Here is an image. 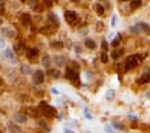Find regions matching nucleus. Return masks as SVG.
Wrapping results in <instances>:
<instances>
[{
    "instance_id": "c9c22d12",
    "label": "nucleus",
    "mask_w": 150,
    "mask_h": 133,
    "mask_svg": "<svg viewBox=\"0 0 150 133\" xmlns=\"http://www.w3.org/2000/svg\"><path fill=\"white\" fill-rule=\"evenodd\" d=\"M28 70H30L28 67H27V66H24V69H23V71H26V73H27V71H28Z\"/></svg>"
},
{
    "instance_id": "72a5a7b5",
    "label": "nucleus",
    "mask_w": 150,
    "mask_h": 133,
    "mask_svg": "<svg viewBox=\"0 0 150 133\" xmlns=\"http://www.w3.org/2000/svg\"><path fill=\"white\" fill-rule=\"evenodd\" d=\"M3 46H4V39L0 38V47H3Z\"/></svg>"
},
{
    "instance_id": "f257e3e1",
    "label": "nucleus",
    "mask_w": 150,
    "mask_h": 133,
    "mask_svg": "<svg viewBox=\"0 0 150 133\" xmlns=\"http://www.w3.org/2000/svg\"><path fill=\"white\" fill-rule=\"evenodd\" d=\"M145 58V55H141V54H133V55H129L126 58V62H125V69L126 70H131V69H135L138 65L142 62V59Z\"/></svg>"
},
{
    "instance_id": "bb28decb",
    "label": "nucleus",
    "mask_w": 150,
    "mask_h": 133,
    "mask_svg": "<svg viewBox=\"0 0 150 133\" xmlns=\"http://www.w3.org/2000/svg\"><path fill=\"white\" fill-rule=\"evenodd\" d=\"M101 60H102L103 63H107V62H109V57H107L106 53H102V55H101Z\"/></svg>"
},
{
    "instance_id": "9b49d317",
    "label": "nucleus",
    "mask_w": 150,
    "mask_h": 133,
    "mask_svg": "<svg viewBox=\"0 0 150 133\" xmlns=\"http://www.w3.org/2000/svg\"><path fill=\"white\" fill-rule=\"evenodd\" d=\"M39 54V51L36 50V48H30L28 51H27V57H28V59H34V58H36Z\"/></svg>"
},
{
    "instance_id": "ea45409f",
    "label": "nucleus",
    "mask_w": 150,
    "mask_h": 133,
    "mask_svg": "<svg viewBox=\"0 0 150 133\" xmlns=\"http://www.w3.org/2000/svg\"><path fill=\"white\" fill-rule=\"evenodd\" d=\"M147 97H150V92H149V93H147Z\"/></svg>"
},
{
    "instance_id": "9d476101",
    "label": "nucleus",
    "mask_w": 150,
    "mask_h": 133,
    "mask_svg": "<svg viewBox=\"0 0 150 133\" xmlns=\"http://www.w3.org/2000/svg\"><path fill=\"white\" fill-rule=\"evenodd\" d=\"M94 10L96 11V14H98L99 16H103V15H105V8H103L102 4H99V3L94 4Z\"/></svg>"
},
{
    "instance_id": "cd10ccee",
    "label": "nucleus",
    "mask_w": 150,
    "mask_h": 133,
    "mask_svg": "<svg viewBox=\"0 0 150 133\" xmlns=\"http://www.w3.org/2000/svg\"><path fill=\"white\" fill-rule=\"evenodd\" d=\"M105 130H106V132H107V133H115V130L113 129V127H111V125H110V124H109V125H106V127H105Z\"/></svg>"
},
{
    "instance_id": "393cba45",
    "label": "nucleus",
    "mask_w": 150,
    "mask_h": 133,
    "mask_svg": "<svg viewBox=\"0 0 150 133\" xmlns=\"http://www.w3.org/2000/svg\"><path fill=\"white\" fill-rule=\"evenodd\" d=\"M111 127H115V128H118L119 130H123V129H125V127H123V125H122L121 122H117V121H115V122H113V124H111Z\"/></svg>"
},
{
    "instance_id": "6e6552de",
    "label": "nucleus",
    "mask_w": 150,
    "mask_h": 133,
    "mask_svg": "<svg viewBox=\"0 0 150 133\" xmlns=\"http://www.w3.org/2000/svg\"><path fill=\"white\" fill-rule=\"evenodd\" d=\"M48 23H50V26L51 27H55L56 28L58 26H59V19H58V16L54 15V14H48Z\"/></svg>"
},
{
    "instance_id": "7c9ffc66",
    "label": "nucleus",
    "mask_w": 150,
    "mask_h": 133,
    "mask_svg": "<svg viewBox=\"0 0 150 133\" xmlns=\"http://www.w3.org/2000/svg\"><path fill=\"white\" fill-rule=\"evenodd\" d=\"M115 19H117V16H113V19H111V26H113V27H114V26H115Z\"/></svg>"
},
{
    "instance_id": "a878e982",
    "label": "nucleus",
    "mask_w": 150,
    "mask_h": 133,
    "mask_svg": "<svg viewBox=\"0 0 150 133\" xmlns=\"http://www.w3.org/2000/svg\"><path fill=\"white\" fill-rule=\"evenodd\" d=\"M43 65H44L46 67L50 66V57H48V55H44V57H43Z\"/></svg>"
},
{
    "instance_id": "7ed1b4c3",
    "label": "nucleus",
    "mask_w": 150,
    "mask_h": 133,
    "mask_svg": "<svg viewBox=\"0 0 150 133\" xmlns=\"http://www.w3.org/2000/svg\"><path fill=\"white\" fill-rule=\"evenodd\" d=\"M40 108H42L43 114H44V116H47V117H52V116L55 114V109L51 108L50 105H47L46 102H40Z\"/></svg>"
},
{
    "instance_id": "c756f323",
    "label": "nucleus",
    "mask_w": 150,
    "mask_h": 133,
    "mask_svg": "<svg viewBox=\"0 0 150 133\" xmlns=\"http://www.w3.org/2000/svg\"><path fill=\"white\" fill-rule=\"evenodd\" d=\"M85 116H86L87 118H91V114L89 113V110H87V109H85Z\"/></svg>"
},
{
    "instance_id": "412c9836",
    "label": "nucleus",
    "mask_w": 150,
    "mask_h": 133,
    "mask_svg": "<svg viewBox=\"0 0 150 133\" xmlns=\"http://www.w3.org/2000/svg\"><path fill=\"white\" fill-rule=\"evenodd\" d=\"M13 47H15V50H16V53H22L23 50H24V46H23V43H16L15 46H13Z\"/></svg>"
},
{
    "instance_id": "f8f14e48",
    "label": "nucleus",
    "mask_w": 150,
    "mask_h": 133,
    "mask_svg": "<svg viewBox=\"0 0 150 133\" xmlns=\"http://www.w3.org/2000/svg\"><path fill=\"white\" fill-rule=\"evenodd\" d=\"M20 20H22V23L24 26H28L30 23H31V16H30L28 14H23L22 18H20Z\"/></svg>"
},
{
    "instance_id": "423d86ee",
    "label": "nucleus",
    "mask_w": 150,
    "mask_h": 133,
    "mask_svg": "<svg viewBox=\"0 0 150 133\" xmlns=\"http://www.w3.org/2000/svg\"><path fill=\"white\" fill-rule=\"evenodd\" d=\"M66 77H67L68 79H71V81H74V82H79V75H78V73L73 69L66 70Z\"/></svg>"
},
{
    "instance_id": "f3484780",
    "label": "nucleus",
    "mask_w": 150,
    "mask_h": 133,
    "mask_svg": "<svg viewBox=\"0 0 150 133\" xmlns=\"http://www.w3.org/2000/svg\"><path fill=\"white\" fill-rule=\"evenodd\" d=\"M51 48L61 50V48H63V43H62V42H52V43H51Z\"/></svg>"
},
{
    "instance_id": "b1692460",
    "label": "nucleus",
    "mask_w": 150,
    "mask_h": 133,
    "mask_svg": "<svg viewBox=\"0 0 150 133\" xmlns=\"http://www.w3.org/2000/svg\"><path fill=\"white\" fill-rule=\"evenodd\" d=\"M122 53H123V50H118V51L115 50L114 53H113V58H114V59H118V58L121 57V54H122Z\"/></svg>"
},
{
    "instance_id": "6ab92c4d",
    "label": "nucleus",
    "mask_w": 150,
    "mask_h": 133,
    "mask_svg": "<svg viewBox=\"0 0 150 133\" xmlns=\"http://www.w3.org/2000/svg\"><path fill=\"white\" fill-rule=\"evenodd\" d=\"M141 4H142V3H141L139 0H133V1H131V3H130V7H131V8H133V10H135V8H138V7H141Z\"/></svg>"
},
{
    "instance_id": "39448f33",
    "label": "nucleus",
    "mask_w": 150,
    "mask_h": 133,
    "mask_svg": "<svg viewBox=\"0 0 150 133\" xmlns=\"http://www.w3.org/2000/svg\"><path fill=\"white\" fill-rule=\"evenodd\" d=\"M149 82H150V67H147V69L144 70V73L139 75V78H138V83L144 85V83H149Z\"/></svg>"
},
{
    "instance_id": "f704fd0d",
    "label": "nucleus",
    "mask_w": 150,
    "mask_h": 133,
    "mask_svg": "<svg viewBox=\"0 0 150 133\" xmlns=\"http://www.w3.org/2000/svg\"><path fill=\"white\" fill-rule=\"evenodd\" d=\"M30 6H31L32 8H36V1H34V3H31V4H30Z\"/></svg>"
},
{
    "instance_id": "4be33fe9",
    "label": "nucleus",
    "mask_w": 150,
    "mask_h": 133,
    "mask_svg": "<svg viewBox=\"0 0 150 133\" xmlns=\"http://www.w3.org/2000/svg\"><path fill=\"white\" fill-rule=\"evenodd\" d=\"M121 39H122V35H121V34H118V36H117V38H115L114 41L111 42V44L114 46V47H117V46L119 44V42H121Z\"/></svg>"
},
{
    "instance_id": "1a4fd4ad",
    "label": "nucleus",
    "mask_w": 150,
    "mask_h": 133,
    "mask_svg": "<svg viewBox=\"0 0 150 133\" xmlns=\"http://www.w3.org/2000/svg\"><path fill=\"white\" fill-rule=\"evenodd\" d=\"M13 118H15L16 122H19V124H20V122L24 124V122L27 121V116H26V114H22V113L15 114V117H13Z\"/></svg>"
},
{
    "instance_id": "473e14b6",
    "label": "nucleus",
    "mask_w": 150,
    "mask_h": 133,
    "mask_svg": "<svg viewBox=\"0 0 150 133\" xmlns=\"http://www.w3.org/2000/svg\"><path fill=\"white\" fill-rule=\"evenodd\" d=\"M4 12V6L3 4H0V14H3Z\"/></svg>"
},
{
    "instance_id": "4468645a",
    "label": "nucleus",
    "mask_w": 150,
    "mask_h": 133,
    "mask_svg": "<svg viewBox=\"0 0 150 133\" xmlns=\"http://www.w3.org/2000/svg\"><path fill=\"white\" fill-rule=\"evenodd\" d=\"M4 55H6V58H7L8 60H12V62H15V60H16V57L13 55V51H11L10 48H8V50H6Z\"/></svg>"
},
{
    "instance_id": "5701e85b",
    "label": "nucleus",
    "mask_w": 150,
    "mask_h": 133,
    "mask_svg": "<svg viewBox=\"0 0 150 133\" xmlns=\"http://www.w3.org/2000/svg\"><path fill=\"white\" fill-rule=\"evenodd\" d=\"M48 73H50V75H52V78H59V71L58 70H50Z\"/></svg>"
},
{
    "instance_id": "ddd939ff",
    "label": "nucleus",
    "mask_w": 150,
    "mask_h": 133,
    "mask_svg": "<svg viewBox=\"0 0 150 133\" xmlns=\"http://www.w3.org/2000/svg\"><path fill=\"white\" fill-rule=\"evenodd\" d=\"M85 44H86L87 48H91V50H94V48L96 47V43L93 41V39H90V38H87L86 41H85Z\"/></svg>"
},
{
    "instance_id": "aec40b11",
    "label": "nucleus",
    "mask_w": 150,
    "mask_h": 133,
    "mask_svg": "<svg viewBox=\"0 0 150 133\" xmlns=\"http://www.w3.org/2000/svg\"><path fill=\"white\" fill-rule=\"evenodd\" d=\"M54 30H55V27H51V26H50V27H44V28H42V32H43V34H51V32H54Z\"/></svg>"
},
{
    "instance_id": "f03ea898",
    "label": "nucleus",
    "mask_w": 150,
    "mask_h": 133,
    "mask_svg": "<svg viewBox=\"0 0 150 133\" xmlns=\"http://www.w3.org/2000/svg\"><path fill=\"white\" fill-rule=\"evenodd\" d=\"M131 31L135 32V34H139V32L144 31L145 34L150 35V26L147 24V23L141 22V23H138L137 26H134V27H131Z\"/></svg>"
},
{
    "instance_id": "2eb2a0df",
    "label": "nucleus",
    "mask_w": 150,
    "mask_h": 133,
    "mask_svg": "<svg viewBox=\"0 0 150 133\" xmlns=\"http://www.w3.org/2000/svg\"><path fill=\"white\" fill-rule=\"evenodd\" d=\"M55 63H56V66H64V63H66V58L64 57H55Z\"/></svg>"
},
{
    "instance_id": "a211bd4d",
    "label": "nucleus",
    "mask_w": 150,
    "mask_h": 133,
    "mask_svg": "<svg viewBox=\"0 0 150 133\" xmlns=\"http://www.w3.org/2000/svg\"><path fill=\"white\" fill-rule=\"evenodd\" d=\"M114 95H115L114 90H107V92H106V98L109 100V101H113V100H114Z\"/></svg>"
},
{
    "instance_id": "4c0bfd02",
    "label": "nucleus",
    "mask_w": 150,
    "mask_h": 133,
    "mask_svg": "<svg viewBox=\"0 0 150 133\" xmlns=\"http://www.w3.org/2000/svg\"><path fill=\"white\" fill-rule=\"evenodd\" d=\"M66 133H73V132H70V130H68V129H67V130H66Z\"/></svg>"
},
{
    "instance_id": "20e7f679",
    "label": "nucleus",
    "mask_w": 150,
    "mask_h": 133,
    "mask_svg": "<svg viewBox=\"0 0 150 133\" xmlns=\"http://www.w3.org/2000/svg\"><path fill=\"white\" fill-rule=\"evenodd\" d=\"M64 18H66L68 24H71V26H74L78 20V15H77V12H74V11H66Z\"/></svg>"
},
{
    "instance_id": "58836bf2",
    "label": "nucleus",
    "mask_w": 150,
    "mask_h": 133,
    "mask_svg": "<svg viewBox=\"0 0 150 133\" xmlns=\"http://www.w3.org/2000/svg\"><path fill=\"white\" fill-rule=\"evenodd\" d=\"M1 23H3V20H1V18H0V24H1Z\"/></svg>"
},
{
    "instance_id": "dca6fc26",
    "label": "nucleus",
    "mask_w": 150,
    "mask_h": 133,
    "mask_svg": "<svg viewBox=\"0 0 150 133\" xmlns=\"http://www.w3.org/2000/svg\"><path fill=\"white\" fill-rule=\"evenodd\" d=\"M3 34L6 36H8V38H13L15 36V31L12 28H3Z\"/></svg>"
},
{
    "instance_id": "0eeeda50",
    "label": "nucleus",
    "mask_w": 150,
    "mask_h": 133,
    "mask_svg": "<svg viewBox=\"0 0 150 133\" xmlns=\"http://www.w3.org/2000/svg\"><path fill=\"white\" fill-rule=\"evenodd\" d=\"M44 81V74H43V71L42 70H36L35 73H34V82L36 83V85H39V83H42Z\"/></svg>"
},
{
    "instance_id": "2f4dec72",
    "label": "nucleus",
    "mask_w": 150,
    "mask_h": 133,
    "mask_svg": "<svg viewBox=\"0 0 150 133\" xmlns=\"http://www.w3.org/2000/svg\"><path fill=\"white\" fill-rule=\"evenodd\" d=\"M103 28V26H102V22H98V31H101V30Z\"/></svg>"
},
{
    "instance_id": "c85d7f7f",
    "label": "nucleus",
    "mask_w": 150,
    "mask_h": 133,
    "mask_svg": "<svg viewBox=\"0 0 150 133\" xmlns=\"http://www.w3.org/2000/svg\"><path fill=\"white\" fill-rule=\"evenodd\" d=\"M107 48H109V44H107L106 39H103V41H102V50H103V51H106Z\"/></svg>"
},
{
    "instance_id": "e433bc0d",
    "label": "nucleus",
    "mask_w": 150,
    "mask_h": 133,
    "mask_svg": "<svg viewBox=\"0 0 150 133\" xmlns=\"http://www.w3.org/2000/svg\"><path fill=\"white\" fill-rule=\"evenodd\" d=\"M1 83H3V79H1V78H0V85H1Z\"/></svg>"
}]
</instances>
